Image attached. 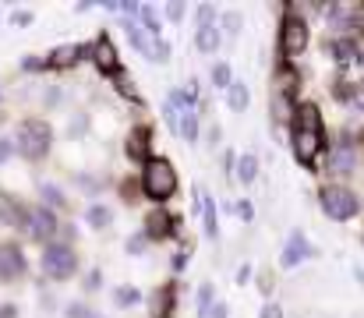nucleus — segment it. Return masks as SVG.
<instances>
[{"label": "nucleus", "instance_id": "obj_1", "mask_svg": "<svg viewBox=\"0 0 364 318\" xmlns=\"http://www.w3.org/2000/svg\"><path fill=\"white\" fill-rule=\"evenodd\" d=\"M294 152H297V163L311 166L322 152V117L315 103H304L297 110V124H294Z\"/></svg>", "mask_w": 364, "mask_h": 318}, {"label": "nucleus", "instance_id": "obj_2", "mask_svg": "<svg viewBox=\"0 0 364 318\" xmlns=\"http://www.w3.org/2000/svg\"><path fill=\"white\" fill-rule=\"evenodd\" d=\"M14 149L21 152V159L28 163H43L46 152L53 149V127L39 117H25L14 131Z\"/></svg>", "mask_w": 364, "mask_h": 318}, {"label": "nucleus", "instance_id": "obj_3", "mask_svg": "<svg viewBox=\"0 0 364 318\" xmlns=\"http://www.w3.org/2000/svg\"><path fill=\"white\" fill-rule=\"evenodd\" d=\"M141 191L152 198V202H166L173 191H177V170L170 166V159H149L145 170H141Z\"/></svg>", "mask_w": 364, "mask_h": 318}, {"label": "nucleus", "instance_id": "obj_4", "mask_svg": "<svg viewBox=\"0 0 364 318\" xmlns=\"http://www.w3.org/2000/svg\"><path fill=\"white\" fill-rule=\"evenodd\" d=\"M39 265H43L46 280L64 283V280H71V276L78 272V251H75L71 244H64V240H53V244H46V248H43Z\"/></svg>", "mask_w": 364, "mask_h": 318}, {"label": "nucleus", "instance_id": "obj_5", "mask_svg": "<svg viewBox=\"0 0 364 318\" xmlns=\"http://www.w3.org/2000/svg\"><path fill=\"white\" fill-rule=\"evenodd\" d=\"M318 202H322V212L329 219H336V223H350L361 212V198L350 188H343V184H326L318 191Z\"/></svg>", "mask_w": 364, "mask_h": 318}, {"label": "nucleus", "instance_id": "obj_6", "mask_svg": "<svg viewBox=\"0 0 364 318\" xmlns=\"http://www.w3.org/2000/svg\"><path fill=\"white\" fill-rule=\"evenodd\" d=\"M18 230H21L28 240H36V244H43V248H46V244H53V240H57L60 219H57V212L46 209V206H28Z\"/></svg>", "mask_w": 364, "mask_h": 318}, {"label": "nucleus", "instance_id": "obj_7", "mask_svg": "<svg viewBox=\"0 0 364 318\" xmlns=\"http://www.w3.org/2000/svg\"><path fill=\"white\" fill-rule=\"evenodd\" d=\"M28 272V258L21 251L18 240H0V283L11 287V283H21Z\"/></svg>", "mask_w": 364, "mask_h": 318}, {"label": "nucleus", "instance_id": "obj_8", "mask_svg": "<svg viewBox=\"0 0 364 318\" xmlns=\"http://www.w3.org/2000/svg\"><path fill=\"white\" fill-rule=\"evenodd\" d=\"M279 46H283L287 57H297L308 46V21L297 18V14H287L283 18V28H279Z\"/></svg>", "mask_w": 364, "mask_h": 318}, {"label": "nucleus", "instance_id": "obj_9", "mask_svg": "<svg viewBox=\"0 0 364 318\" xmlns=\"http://www.w3.org/2000/svg\"><path fill=\"white\" fill-rule=\"evenodd\" d=\"M149 138H152L149 127H134L131 138H127V156L138 159V163H149V159H152V156H149Z\"/></svg>", "mask_w": 364, "mask_h": 318}, {"label": "nucleus", "instance_id": "obj_10", "mask_svg": "<svg viewBox=\"0 0 364 318\" xmlns=\"http://www.w3.org/2000/svg\"><path fill=\"white\" fill-rule=\"evenodd\" d=\"M145 233L156 237V240L170 237V233H173V216H170V212H149V219H145Z\"/></svg>", "mask_w": 364, "mask_h": 318}, {"label": "nucleus", "instance_id": "obj_11", "mask_svg": "<svg viewBox=\"0 0 364 318\" xmlns=\"http://www.w3.org/2000/svg\"><path fill=\"white\" fill-rule=\"evenodd\" d=\"M96 64H100L103 71H117V75H121L117 50H114V43H110V39H100V43H96Z\"/></svg>", "mask_w": 364, "mask_h": 318}, {"label": "nucleus", "instance_id": "obj_12", "mask_svg": "<svg viewBox=\"0 0 364 318\" xmlns=\"http://www.w3.org/2000/svg\"><path fill=\"white\" fill-rule=\"evenodd\" d=\"M311 255V248H308V240L301 237V233H294L290 237V244H287V251H283V265L290 269V265H297L301 258H308Z\"/></svg>", "mask_w": 364, "mask_h": 318}, {"label": "nucleus", "instance_id": "obj_13", "mask_svg": "<svg viewBox=\"0 0 364 318\" xmlns=\"http://www.w3.org/2000/svg\"><path fill=\"white\" fill-rule=\"evenodd\" d=\"M78 57H82V50H78V46H60V50H53V53L46 57V64H50V68H57V71H64V68H71Z\"/></svg>", "mask_w": 364, "mask_h": 318}, {"label": "nucleus", "instance_id": "obj_14", "mask_svg": "<svg viewBox=\"0 0 364 318\" xmlns=\"http://www.w3.org/2000/svg\"><path fill=\"white\" fill-rule=\"evenodd\" d=\"M333 170H336V174H350V170H354V149L340 145V149L333 152Z\"/></svg>", "mask_w": 364, "mask_h": 318}, {"label": "nucleus", "instance_id": "obj_15", "mask_svg": "<svg viewBox=\"0 0 364 318\" xmlns=\"http://www.w3.org/2000/svg\"><path fill=\"white\" fill-rule=\"evenodd\" d=\"M227 100H230V110H234V113L247 110V85H244V82H234V85L227 89Z\"/></svg>", "mask_w": 364, "mask_h": 318}, {"label": "nucleus", "instance_id": "obj_16", "mask_svg": "<svg viewBox=\"0 0 364 318\" xmlns=\"http://www.w3.org/2000/svg\"><path fill=\"white\" fill-rule=\"evenodd\" d=\"M39 195H43V206L46 209H64V195L57 191V184H39Z\"/></svg>", "mask_w": 364, "mask_h": 318}, {"label": "nucleus", "instance_id": "obj_17", "mask_svg": "<svg viewBox=\"0 0 364 318\" xmlns=\"http://www.w3.org/2000/svg\"><path fill=\"white\" fill-rule=\"evenodd\" d=\"M237 177H241V184H251V181L258 177V159H255V156H241V163H237Z\"/></svg>", "mask_w": 364, "mask_h": 318}, {"label": "nucleus", "instance_id": "obj_18", "mask_svg": "<svg viewBox=\"0 0 364 318\" xmlns=\"http://www.w3.org/2000/svg\"><path fill=\"white\" fill-rule=\"evenodd\" d=\"M216 46H220V28H198V50L213 53Z\"/></svg>", "mask_w": 364, "mask_h": 318}, {"label": "nucleus", "instance_id": "obj_19", "mask_svg": "<svg viewBox=\"0 0 364 318\" xmlns=\"http://www.w3.org/2000/svg\"><path fill=\"white\" fill-rule=\"evenodd\" d=\"M114 301H117V308H131V304L141 301V294H138L134 287H117V290H114Z\"/></svg>", "mask_w": 364, "mask_h": 318}, {"label": "nucleus", "instance_id": "obj_20", "mask_svg": "<svg viewBox=\"0 0 364 318\" xmlns=\"http://www.w3.org/2000/svg\"><path fill=\"white\" fill-rule=\"evenodd\" d=\"M350 46H354L350 39H336V43H329V57H336V60H350V57H354Z\"/></svg>", "mask_w": 364, "mask_h": 318}, {"label": "nucleus", "instance_id": "obj_21", "mask_svg": "<svg viewBox=\"0 0 364 318\" xmlns=\"http://www.w3.org/2000/svg\"><path fill=\"white\" fill-rule=\"evenodd\" d=\"M181 138H184V142H198V120H195V113H184V120H181Z\"/></svg>", "mask_w": 364, "mask_h": 318}, {"label": "nucleus", "instance_id": "obj_22", "mask_svg": "<svg viewBox=\"0 0 364 318\" xmlns=\"http://www.w3.org/2000/svg\"><path fill=\"white\" fill-rule=\"evenodd\" d=\"M89 226H96V230L110 226V209H107V206H92V209H89Z\"/></svg>", "mask_w": 364, "mask_h": 318}, {"label": "nucleus", "instance_id": "obj_23", "mask_svg": "<svg viewBox=\"0 0 364 318\" xmlns=\"http://www.w3.org/2000/svg\"><path fill=\"white\" fill-rule=\"evenodd\" d=\"M213 312V283H202L198 290V315H209Z\"/></svg>", "mask_w": 364, "mask_h": 318}, {"label": "nucleus", "instance_id": "obj_24", "mask_svg": "<svg viewBox=\"0 0 364 318\" xmlns=\"http://www.w3.org/2000/svg\"><path fill=\"white\" fill-rule=\"evenodd\" d=\"M213 82L220 85V89H230L234 82H230V64H216L213 68Z\"/></svg>", "mask_w": 364, "mask_h": 318}, {"label": "nucleus", "instance_id": "obj_25", "mask_svg": "<svg viewBox=\"0 0 364 318\" xmlns=\"http://www.w3.org/2000/svg\"><path fill=\"white\" fill-rule=\"evenodd\" d=\"M205 233L216 237V209H213V202H205Z\"/></svg>", "mask_w": 364, "mask_h": 318}, {"label": "nucleus", "instance_id": "obj_26", "mask_svg": "<svg viewBox=\"0 0 364 318\" xmlns=\"http://www.w3.org/2000/svg\"><path fill=\"white\" fill-rule=\"evenodd\" d=\"M11 152H14V142H11V138H4V134H0V166H4V163H7V159H11Z\"/></svg>", "mask_w": 364, "mask_h": 318}, {"label": "nucleus", "instance_id": "obj_27", "mask_svg": "<svg viewBox=\"0 0 364 318\" xmlns=\"http://www.w3.org/2000/svg\"><path fill=\"white\" fill-rule=\"evenodd\" d=\"M262 318H283V312H279V304H272V301H269V304L262 308Z\"/></svg>", "mask_w": 364, "mask_h": 318}, {"label": "nucleus", "instance_id": "obj_28", "mask_svg": "<svg viewBox=\"0 0 364 318\" xmlns=\"http://www.w3.org/2000/svg\"><path fill=\"white\" fill-rule=\"evenodd\" d=\"M237 212H241V219H251V216H255V209H251V202H241V206H237Z\"/></svg>", "mask_w": 364, "mask_h": 318}, {"label": "nucleus", "instance_id": "obj_29", "mask_svg": "<svg viewBox=\"0 0 364 318\" xmlns=\"http://www.w3.org/2000/svg\"><path fill=\"white\" fill-rule=\"evenodd\" d=\"M127 251L138 255V251H141V237H131V240H127Z\"/></svg>", "mask_w": 364, "mask_h": 318}, {"label": "nucleus", "instance_id": "obj_30", "mask_svg": "<svg viewBox=\"0 0 364 318\" xmlns=\"http://www.w3.org/2000/svg\"><path fill=\"white\" fill-rule=\"evenodd\" d=\"M209 318H227V304H216V308L209 312Z\"/></svg>", "mask_w": 364, "mask_h": 318}]
</instances>
